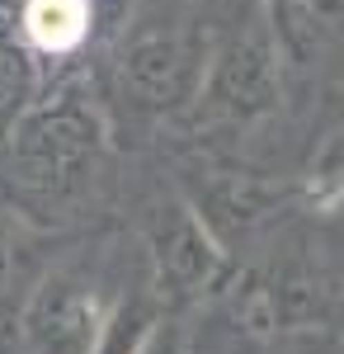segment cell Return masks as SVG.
Listing matches in <instances>:
<instances>
[{
	"label": "cell",
	"instance_id": "6da1fadb",
	"mask_svg": "<svg viewBox=\"0 0 344 354\" xmlns=\"http://www.w3.org/2000/svg\"><path fill=\"white\" fill-rule=\"evenodd\" d=\"M90 28L85 0H28L24 5V33L43 53H71Z\"/></svg>",
	"mask_w": 344,
	"mask_h": 354
}]
</instances>
